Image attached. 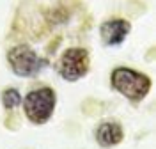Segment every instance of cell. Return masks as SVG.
Wrapping results in <instances>:
<instances>
[{"instance_id":"1","label":"cell","mask_w":156,"mask_h":149,"mask_svg":"<svg viewBox=\"0 0 156 149\" xmlns=\"http://www.w3.org/2000/svg\"><path fill=\"white\" fill-rule=\"evenodd\" d=\"M112 87L131 101H140L151 89V80L144 73L129 68H117L112 71Z\"/></svg>"},{"instance_id":"2","label":"cell","mask_w":156,"mask_h":149,"mask_svg":"<svg viewBox=\"0 0 156 149\" xmlns=\"http://www.w3.org/2000/svg\"><path fill=\"white\" fill-rule=\"evenodd\" d=\"M23 110L30 122L43 124L51 117L55 110V92L50 87H41L29 92L23 99Z\"/></svg>"},{"instance_id":"3","label":"cell","mask_w":156,"mask_h":149,"mask_svg":"<svg viewBox=\"0 0 156 149\" xmlns=\"http://www.w3.org/2000/svg\"><path fill=\"white\" fill-rule=\"evenodd\" d=\"M11 69L18 76H34L44 66V60L39 57L29 44H18L7 51Z\"/></svg>"},{"instance_id":"4","label":"cell","mask_w":156,"mask_h":149,"mask_svg":"<svg viewBox=\"0 0 156 149\" xmlns=\"http://www.w3.org/2000/svg\"><path fill=\"white\" fill-rule=\"evenodd\" d=\"M89 71V51L85 48H69L58 62V73L68 82H76Z\"/></svg>"},{"instance_id":"5","label":"cell","mask_w":156,"mask_h":149,"mask_svg":"<svg viewBox=\"0 0 156 149\" xmlns=\"http://www.w3.org/2000/svg\"><path fill=\"white\" fill-rule=\"evenodd\" d=\"M129 30H131L129 21L122 20V18H117V20L105 21L99 27V34H101V39H103V43L107 46H115V44H121L126 39Z\"/></svg>"},{"instance_id":"6","label":"cell","mask_w":156,"mask_h":149,"mask_svg":"<svg viewBox=\"0 0 156 149\" xmlns=\"http://www.w3.org/2000/svg\"><path fill=\"white\" fill-rule=\"evenodd\" d=\"M124 137V131L121 128V124L117 122H101L96 128V140L99 146L103 147H112V146H117Z\"/></svg>"},{"instance_id":"7","label":"cell","mask_w":156,"mask_h":149,"mask_svg":"<svg viewBox=\"0 0 156 149\" xmlns=\"http://www.w3.org/2000/svg\"><path fill=\"white\" fill-rule=\"evenodd\" d=\"M2 101H4V107L7 110H12V108H16V107H20L21 96H20L18 89H7L2 94Z\"/></svg>"}]
</instances>
